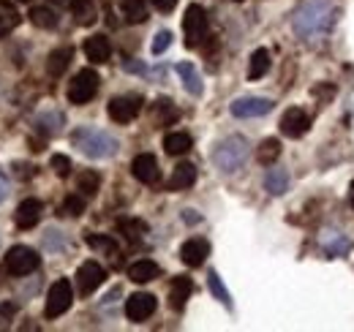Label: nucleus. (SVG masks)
<instances>
[{"label":"nucleus","mask_w":354,"mask_h":332,"mask_svg":"<svg viewBox=\"0 0 354 332\" xmlns=\"http://www.w3.org/2000/svg\"><path fill=\"white\" fill-rule=\"evenodd\" d=\"M169 44H172V33L169 30H158L153 44H150V49H153V55H164L169 49Z\"/></svg>","instance_id":"4c0bfd02"},{"label":"nucleus","mask_w":354,"mask_h":332,"mask_svg":"<svg viewBox=\"0 0 354 332\" xmlns=\"http://www.w3.org/2000/svg\"><path fill=\"white\" fill-rule=\"evenodd\" d=\"M71 14L85 28L95 22V6H93V0H71Z\"/></svg>","instance_id":"7c9ffc66"},{"label":"nucleus","mask_w":354,"mask_h":332,"mask_svg":"<svg viewBox=\"0 0 354 332\" xmlns=\"http://www.w3.org/2000/svg\"><path fill=\"white\" fill-rule=\"evenodd\" d=\"M207 286H210V291H213V297L221 302V305H226V308H232V297H229V291H226V286H223L221 275L213 270L210 275H207Z\"/></svg>","instance_id":"72a5a7b5"},{"label":"nucleus","mask_w":354,"mask_h":332,"mask_svg":"<svg viewBox=\"0 0 354 332\" xmlns=\"http://www.w3.org/2000/svg\"><path fill=\"white\" fill-rule=\"evenodd\" d=\"M14 313H17V305H11V302H3V305H0V324L11 322V319H14Z\"/></svg>","instance_id":"a19ab883"},{"label":"nucleus","mask_w":354,"mask_h":332,"mask_svg":"<svg viewBox=\"0 0 354 332\" xmlns=\"http://www.w3.org/2000/svg\"><path fill=\"white\" fill-rule=\"evenodd\" d=\"M194 183H196V166L183 161V164L175 166V172H172V177H169V191H185V188H191Z\"/></svg>","instance_id":"4be33fe9"},{"label":"nucleus","mask_w":354,"mask_h":332,"mask_svg":"<svg viewBox=\"0 0 354 332\" xmlns=\"http://www.w3.org/2000/svg\"><path fill=\"white\" fill-rule=\"evenodd\" d=\"M175 71L180 74V80H183V87H185L194 98H199V95L205 93L202 77H199V71H196V66H194V63H177Z\"/></svg>","instance_id":"a211bd4d"},{"label":"nucleus","mask_w":354,"mask_h":332,"mask_svg":"<svg viewBox=\"0 0 354 332\" xmlns=\"http://www.w3.org/2000/svg\"><path fill=\"white\" fill-rule=\"evenodd\" d=\"M156 313V297L147 291H136L126 299V316L131 322H145L147 316Z\"/></svg>","instance_id":"f8f14e48"},{"label":"nucleus","mask_w":354,"mask_h":332,"mask_svg":"<svg viewBox=\"0 0 354 332\" xmlns=\"http://www.w3.org/2000/svg\"><path fill=\"white\" fill-rule=\"evenodd\" d=\"M207 14L202 6L191 3L185 8V17H183V33H185V46H199L202 39L207 36Z\"/></svg>","instance_id":"20e7f679"},{"label":"nucleus","mask_w":354,"mask_h":332,"mask_svg":"<svg viewBox=\"0 0 354 332\" xmlns=\"http://www.w3.org/2000/svg\"><path fill=\"white\" fill-rule=\"evenodd\" d=\"M338 19V6H333L330 0H303L295 14H292V28L300 39L313 42L319 36H324Z\"/></svg>","instance_id":"f257e3e1"},{"label":"nucleus","mask_w":354,"mask_h":332,"mask_svg":"<svg viewBox=\"0 0 354 332\" xmlns=\"http://www.w3.org/2000/svg\"><path fill=\"white\" fill-rule=\"evenodd\" d=\"M8 196V177L3 174V169H0V202Z\"/></svg>","instance_id":"c03bdc74"},{"label":"nucleus","mask_w":354,"mask_h":332,"mask_svg":"<svg viewBox=\"0 0 354 332\" xmlns=\"http://www.w3.org/2000/svg\"><path fill=\"white\" fill-rule=\"evenodd\" d=\"M150 3H153L158 11H164V14H167V11H172V8L177 6V0H150Z\"/></svg>","instance_id":"79ce46f5"},{"label":"nucleus","mask_w":354,"mask_h":332,"mask_svg":"<svg viewBox=\"0 0 354 332\" xmlns=\"http://www.w3.org/2000/svg\"><path fill=\"white\" fill-rule=\"evenodd\" d=\"M98 84H101L98 74H95L93 68H82V71L71 80V84H68V101L77 104V107L88 104L90 98L98 93Z\"/></svg>","instance_id":"39448f33"},{"label":"nucleus","mask_w":354,"mask_h":332,"mask_svg":"<svg viewBox=\"0 0 354 332\" xmlns=\"http://www.w3.org/2000/svg\"><path fill=\"white\" fill-rule=\"evenodd\" d=\"M63 212L66 215H71V218H80L82 212H85V199L82 196H66V202H63Z\"/></svg>","instance_id":"e433bc0d"},{"label":"nucleus","mask_w":354,"mask_h":332,"mask_svg":"<svg viewBox=\"0 0 354 332\" xmlns=\"http://www.w3.org/2000/svg\"><path fill=\"white\" fill-rule=\"evenodd\" d=\"M98 185H101V177H98V172H93V169H85V172L77 177V188H80L85 196H95V194H98Z\"/></svg>","instance_id":"473e14b6"},{"label":"nucleus","mask_w":354,"mask_h":332,"mask_svg":"<svg viewBox=\"0 0 354 332\" xmlns=\"http://www.w3.org/2000/svg\"><path fill=\"white\" fill-rule=\"evenodd\" d=\"M349 202H352V208H354V180H352V185H349Z\"/></svg>","instance_id":"49530a36"},{"label":"nucleus","mask_w":354,"mask_h":332,"mask_svg":"<svg viewBox=\"0 0 354 332\" xmlns=\"http://www.w3.org/2000/svg\"><path fill=\"white\" fill-rule=\"evenodd\" d=\"M191 291H194V281L191 278H185V275L172 278V284H169V305L175 311H183L185 302H188V297H191Z\"/></svg>","instance_id":"f3484780"},{"label":"nucleus","mask_w":354,"mask_h":332,"mask_svg":"<svg viewBox=\"0 0 354 332\" xmlns=\"http://www.w3.org/2000/svg\"><path fill=\"white\" fill-rule=\"evenodd\" d=\"M207 256H210V243L202 240V237H191V240H185L183 248H180V259H183V264H188V267H202Z\"/></svg>","instance_id":"4468645a"},{"label":"nucleus","mask_w":354,"mask_h":332,"mask_svg":"<svg viewBox=\"0 0 354 332\" xmlns=\"http://www.w3.org/2000/svg\"><path fill=\"white\" fill-rule=\"evenodd\" d=\"M191 145H194L191 136L183 133V131H172V133H167V139H164V150H167L169 156H183V153H188Z\"/></svg>","instance_id":"393cba45"},{"label":"nucleus","mask_w":354,"mask_h":332,"mask_svg":"<svg viewBox=\"0 0 354 332\" xmlns=\"http://www.w3.org/2000/svg\"><path fill=\"white\" fill-rule=\"evenodd\" d=\"M123 68H126V71H131V74H145V66H142V63H133V60H126V63H123Z\"/></svg>","instance_id":"37998d69"},{"label":"nucleus","mask_w":354,"mask_h":332,"mask_svg":"<svg viewBox=\"0 0 354 332\" xmlns=\"http://www.w3.org/2000/svg\"><path fill=\"white\" fill-rule=\"evenodd\" d=\"M131 172H133V177H136L139 183H145V185H156V183L161 180L158 161H156V156H150V153L136 156V158H133V164H131Z\"/></svg>","instance_id":"ddd939ff"},{"label":"nucleus","mask_w":354,"mask_h":332,"mask_svg":"<svg viewBox=\"0 0 354 332\" xmlns=\"http://www.w3.org/2000/svg\"><path fill=\"white\" fill-rule=\"evenodd\" d=\"M63 246H66V243H63V237H60V232H57V229H49V232L44 234V248L46 250H60Z\"/></svg>","instance_id":"ea45409f"},{"label":"nucleus","mask_w":354,"mask_h":332,"mask_svg":"<svg viewBox=\"0 0 354 332\" xmlns=\"http://www.w3.org/2000/svg\"><path fill=\"white\" fill-rule=\"evenodd\" d=\"M28 17H30V22H33L36 28H44V30L57 28V14H55V8H46V6H33Z\"/></svg>","instance_id":"bb28decb"},{"label":"nucleus","mask_w":354,"mask_h":332,"mask_svg":"<svg viewBox=\"0 0 354 332\" xmlns=\"http://www.w3.org/2000/svg\"><path fill=\"white\" fill-rule=\"evenodd\" d=\"M104 278H106V273H104V267L98 261H85L77 270V289H80L82 297H88V294H93L104 284Z\"/></svg>","instance_id":"9d476101"},{"label":"nucleus","mask_w":354,"mask_h":332,"mask_svg":"<svg viewBox=\"0 0 354 332\" xmlns=\"http://www.w3.org/2000/svg\"><path fill=\"white\" fill-rule=\"evenodd\" d=\"M71 302H74V289H71V284L66 281V278H60V281H55L52 284V289L46 294V319H57V316H63L68 308H71Z\"/></svg>","instance_id":"423d86ee"},{"label":"nucleus","mask_w":354,"mask_h":332,"mask_svg":"<svg viewBox=\"0 0 354 332\" xmlns=\"http://www.w3.org/2000/svg\"><path fill=\"white\" fill-rule=\"evenodd\" d=\"M272 101L270 98H262V95H245V98H237L232 107H229V112L234 115V118H262L267 112H272Z\"/></svg>","instance_id":"1a4fd4ad"},{"label":"nucleus","mask_w":354,"mask_h":332,"mask_svg":"<svg viewBox=\"0 0 354 332\" xmlns=\"http://www.w3.org/2000/svg\"><path fill=\"white\" fill-rule=\"evenodd\" d=\"M39 253L33 248H28V246H14V248H8V256H6V270H8V275H30L36 267H39Z\"/></svg>","instance_id":"0eeeda50"},{"label":"nucleus","mask_w":354,"mask_h":332,"mask_svg":"<svg viewBox=\"0 0 354 332\" xmlns=\"http://www.w3.org/2000/svg\"><path fill=\"white\" fill-rule=\"evenodd\" d=\"M17 25H19V11L8 0H0V39L8 36Z\"/></svg>","instance_id":"a878e982"},{"label":"nucleus","mask_w":354,"mask_h":332,"mask_svg":"<svg viewBox=\"0 0 354 332\" xmlns=\"http://www.w3.org/2000/svg\"><path fill=\"white\" fill-rule=\"evenodd\" d=\"M245 161H248V142L243 136H226L213 150V164L223 174H234L237 169H243Z\"/></svg>","instance_id":"7ed1b4c3"},{"label":"nucleus","mask_w":354,"mask_h":332,"mask_svg":"<svg viewBox=\"0 0 354 332\" xmlns=\"http://www.w3.org/2000/svg\"><path fill=\"white\" fill-rule=\"evenodd\" d=\"M85 243H88L93 250L106 253V256H118V253H120V250H118V243H115L112 237H106V234H88Z\"/></svg>","instance_id":"2f4dec72"},{"label":"nucleus","mask_w":354,"mask_h":332,"mask_svg":"<svg viewBox=\"0 0 354 332\" xmlns=\"http://www.w3.org/2000/svg\"><path fill=\"white\" fill-rule=\"evenodd\" d=\"M41 202L39 199H25L17 212H14V221H17V226L19 229H33L39 221H41Z\"/></svg>","instance_id":"2eb2a0df"},{"label":"nucleus","mask_w":354,"mask_h":332,"mask_svg":"<svg viewBox=\"0 0 354 332\" xmlns=\"http://www.w3.org/2000/svg\"><path fill=\"white\" fill-rule=\"evenodd\" d=\"M71 60H74V49H71V46H57V49H52V52H49V60H46L49 77H63L66 68L71 66Z\"/></svg>","instance_id":"dca6fc26"},{"label":"nucleus","mask_w":354,"mask_h":332,"mask_svg":"<svg viewBox=\"0 0 354 332\" xmlns=\"http://www.w3.org/2000/svg\"><path fill=\"white\" fill-rule=\"evenodd\" d=\"M85 55H88L90 63H95V66L106 63V60L112 57V46H109V39H106V36H90L88 42H85Z\"/></svg>","instance_id":"aec40b11"},{"label":"nucleus","mask_w":354,"mask_h":332,"mask_svg":"<svg viewBox=\"0 0 354 332\" xmlns=\"http://www.w3.org/2000/svg\"><path fill=\"white\" fill-rule=\"evenodd\" d=\"M237 3H240V0H237Z\"/></svg>","instance_id":"09e8293b"},{"label":"nucleus","mask_w":354,"mask_h":332,"mask_svg":"<svg viewBox=\"0 0 354 332\" xmlns=\"http://www.w3.org/2000/svg\"><path fill=\"white\" fill-rule=\"evenodd\" d=\"M183 221H185V223H199L202 218H199L194 210H185V212H183Z\"/></svg>","instance_id":"a18cd8bd"},{"label":"nucleus","mask_w":354,"mask_h":332,"mask_svg":"<svg viewBox=\"0 0 354 332\" xmlns=\"http://www.w3.org/2000/svg\"><path fill=\"white\" fill-rule=\"evenodd\" d=\"M120 11H123L126 22H131V25H139V22L147 19V6H145V0H120Z\"/></svg>","instance_id":"cd10ccee"},{"label":"nucleus","mask_w":354,"mask_h":332,"mask_svg":"<svg viewBox=\"0 0 354 332\" xmlns=\"http://www.w3.org/2000/svg\"><path fill=\"white\" fill-rule=\"evenodd\" d=\"M267 71H270V52L267 49H257L251 55V63H248V80L257 82V80L265 77Z\"/></svg>","instance_id":"b1692460"},{"label":"nucleus","mask_w":354,"mask_h":332,"mask_svg":"<svg viewBox=\"0 0 354 332\" xmlns=\"http://www.w3.org/2000/svg\"><path fill=\"white\" fill-rule=\"evenodd\" d=\"M49 166L55 169L57 177H68V174H71V158H68V156H52Z\"/></svg>","instance_id":"58836bf2"},{"label":"nucleus","mask_w":354,"mask_h":332,"mask_svg":"<svg viewBox=\"0 0 354 332\" xmlns=\"http://www.w3.org/2000/svg\"><path fill=\"white\" fill-rule=\"evenodd\" d=\"M106 112L115 123H131L142 112V98L139 95H118L106 104Z\"/></svg>","instance_id":"6e6552de"},{"label":"nucleus","mask_w":354,"mask_h":332,"mask_svg":"<svg viewBox=\"0 0 354 332\" xmlns=\"http://www.w3.org/2000/svg\"><path fill=\"white\" fill-rule=\"evenodd\" d=\"M118 226H120V232H126V237H129V240H133V243H136V240H139V237L147 232V226H145L142 221H129V218H126V221H120Z\"/></svg>","instance_id":"c9c22d12"},{"label":"nucleus","mask_w":354,"mask_h":332,"mask_svg":"<svg viewBox=\"0 0 354 332\" xmlns=\"http://www.w3.org/2000/svg\"><path fill=\"white\" fill-rule=\"evenodd\" d=\"M71 145L82 153V156H88V158H95V161H101V158H112L115 153H118V139L112 136V133H106V131H101V128H93V125H82V128H77L74 133H71Z\"/></svg>","instance_id":"f03ea898"},{"label":"nucleus","mask_w":354,"mask_h":332,"mask_svg":"<svg viewBox=\"0 0 354 332\" xmlns=\"http://www.w3.org/2000/svg\"><path fill=\"white\" fill-rule=\"evenodd\" d=\"M55 3H60V6H71V0H55Z\"/></svg>","instance_id":"de8ad7c7"},{"label":"nucleus","mask_w":354,"mask_h":332,"mask_svg":"<svg viewBox=\"0 0 354 332\" xmlns=\"http://www.w3.org/2000/svg\"><path fill=\"white\" fill-rule=\"evenodd\" d=\"M265 188L272 196H283L289 191V172L286 169H270L265 177Z\"/></svg>","instance_id":"5701e85b"},{"label":"nucleus","mask_w":354,"mask_h":332,"mask_svg":"<svg viewBox=\"0 0 354 332\" xmlns=\"http://www.w3.org/2000/svg\"><path fill=\"white\" fill-rule=\"evenodd\" d=\"M177 120V109L172 107V101L169 98H161L158 104H156V123L158 125H169Z\"/></svg>","instance_id":"f704fd0d"},{"label":"nucleus","mask_w":354,"mask_h":332,"mask_svg":"<svg viewBox=\"0 0 354 332\" xmlns=\"http://www.w3.org/2000/svg\"><path fill=\"white\" fill-rule=\"evenodd\" d=\"M308 128H310V118L300 107H292V109L283 112V118H281V133H283V136L300 139V136L308 133Z\"/></svg>","instance_id":"9b49d317"},{"label":"nucleus","mask_w":354,"mask_h":332,"mask_svg":"<svg viewBox=\"0 0 354 332\" xmlns=\"http://www.w3.org/2000/svg\"><path fill=\"white\" fill-rule=\"evenodd\" d=\"M278 156H281V142L275 139V136H270V139H265L259 147H257V161L259 164H275L278 161Z\"/></svg>","instance_id":"c756f323"},{"label":"nucleus","mask_w":354,"mask_h":332,"mask_svg":"<svg viewBox=\"0 0 354 332\" xmlns=\"http://www.w3.org/2000/svg\"><path fill=\"white\" fill-rule=\"evenodd\" d=\"M158 275H161V267L153 259H139V261H133L131 267H129V278H131L133 284H150Z\"/></svg>","instance_id":"6ab92c4d"},{"label":"nucleus","mask_w":354,"mask_h":332,"mask_svg":"<svg viewBox=\"0 0 354 332\" xmlns=\"http://www.w3.org/2000/svg\"><path fill=\"white\" fill-rule=\"evenodd\" d=\"M322 246L327 248L330 256H344L346 250L352 248V240L344 237V234H338V232H327V234L322 237Z\"/></svg>","instance_id":"c85d7f7f"},{"label":"nucleus","mask_w":354,"mask_h":332,"mask_svg":"<svg viewBox=\"0 0 354 332\" xmlns=\"http://www.w3.org/2000/svg\"><path fill=\"white\" fill-rule=\"evenodd\" d=\"M63 123H66L63 112H55V109L36 115V120H33L36 131H39V133H44V136H57V133L63 131Z\"/></svg>","instance_id":"412c9836"}]
</instances>
